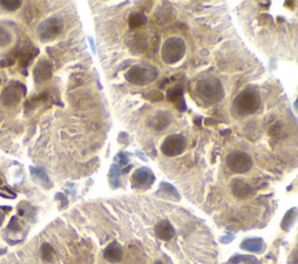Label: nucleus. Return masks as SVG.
<instances>
[{"label": "nucleus", "mask_w": 298, "mask_h": 264, "mask_svg": "<svg viewBox=\"0 0 298 264\" xmlns=\"http://www.w3.org/2000/svg\"><path fill=\"white\" fill-rule=\"evenodd\" d=\"M261 105V98L255 89L242 90L236 97L233 107L239 115H249L258 111Z\"/></svg>", "instance_id": "obj_2"}, {"label": "nucleus", "mask_w": 298, "mask_h": 264, "mask_svg": "<svg viewBox=\"0 0 298 264\" xmlns=\"http://www.w3.org/2000/svg\"><path fill=\"white\" fill-rule=\"evenodd\" d=\"M294 105H295V107H296V109H298V98H297L296 102H295Z\"/></svg>", "instance_id": "obj_36"}, {"label": "nucleus", "mask_w": 298, "mask_h": 264, "mask_svg": "<svg viewBox=\"0 0 298 264\" xmlns=\"http://www.w3.org/2000/svg\"><path fill=\"white\" fill-rule=\"evenodd\" d=\"M256 257L252 256V255H234L233 257H231L228 263L231 264H239V263H248L252 262V261H255Z\"/></svg>", "instance_id": "obj_23"}, {"label": "nucleus", "mask_w": 298, "mask_h": 264, "mask_svg": "<svg viewBox=\"0 0 298 264\" xmlns=\"http://www.w3.org/2000/svg\"><path fill=\"white\" fill-rule=\"evenodd\" d=\"M154 264H163L162 262H160V261H157V262H155Z\"/></svg>", "instance_id": "obj_37"}, {"label": "nucleus", "mask_w": 298, "mask_h": 264, "mask_svg": "<svg viewBox=\"0 0 298 264\" xmlns=\"http://www.w3.org/2000/svg\"><path fill=\"white\" fill-rule=\"evenodd\" d=\"M185 43L179 37L171 36L164 41L161 48V57L167 64H176L185 55Z\"/></svg>", "instance_id": "obj_3"}, {"label": "nucleus", "mask_w": 298, "mask_h": 264, "mask_svg": "<svg viewBox=\"0 0 298 264\" xmlns=\"http://www.w3.org/2000/svg\"><path fill=\"white\" fill-rule=\"evenodd\" d=\"M25 96H26V86L19 81H11V84L0 94V102L6 107H15Z\"/></svg>", "instance_id": "obj_6"}, {"label": "nucleus", "mask_w": 298, "mask_h": 264, "mask_svg": "<svg viewBox=\"0 0 298 264\" xmlns=\"http://www.w3.org/2000/svg\"><path fill=\"white\" fill-rule=\"evenodd\" d=\"M89 41H90V43H91V49H92V52L94 53L96 52V48H94V42H93L92 37H89Z\"/></svg>", "instance_id": "obj_31"}, {"label": "nucleus", "mask_w": 298, "mask_h": 264, "mask_svg": "<svg viewBox=\"0 0 298 264\" xmlns=\"http://www.w3.org/2000/svg\"><path fill=\"white\" fill-rule=\"evenodd\" d=\"M22 1L20 0H0V6L8 12H15L21 7Z\"/></svg>", "instance_id": "obj_21"}, {"label": "nucleus", "mask_w": 298, "mask_h": 264, "mask_svg": "<svg viewBox=\"0 0 298 264\" xmlns=\"http://www.w3.org/2000/svg\"><path fill=\"white\" fill-rule=\"evenodd\" d=\"M230 133H231V131H230V130H226V131H223V132H221L220 134H221V135H225V134H230Z\"/></svg>", "instance_id": "obj_34"}, {"label": "nucleus", "mask_w": 298, "mask_h": 264, "mask_svg": "<svg viewBox=\"0 0 298 264\" xmlns=\"http://www.w3.org/2000/svg\"><path fill=\"white\" fill-rule=\"evenodd\" d=\"M196 92L202 102L208 105L218 104L224 99L225 96L223 84L217 77L213 76L205 77L198 80L196 84Z\"/></svg>", "instance_id": "obj_1"}, {"label": "nucleus", "mask_w": 298, "mask_h": 264, "mask_svg": "<svg viewBox=\"0 0 298 264\" xmlns=\"http://www.w3.org/2000/svg\"><path fill=\"white\" fill-rule=\"evenodd\" d=\"M186 139L182 134H171L163 140L161 152L168 157L179 156L185 150Z\"/></svg>", "instance_id": "obj_8"}, {"label": "nucleus", "mask_w": 298, "mask_h": 264, "mask_svg": "<svg viewBox=\"0 0 298 264\" xmlns=\"http://www.w3.org/2000/svg\"><path fill=\"white\" fill-rule=\"evenodd\" d=\"M240 248L242 250L250 251V253H261L265 248V242L261 238H246L241 242Z\"/></svg>", "instance_id": "obj_16"}, {"label": "nucleus", "mask_w": 298, "mask_h": 264, "mask_svg": "<svg viewBox=\"0 0 298 264\" xmlns=\"http://www.w3.org/2000/svg\"><path fill=\"white\" fill-rule=\"evenodd\" d=\"M233 240H234V235L228 234V235H225V237L221 238L220 242H221V243L226 244V243H230V242H232Z\"/></svg>", "instance_id": "obj_30"}, {"label": "nucleus", "mask_w": 298, "mask_h": 264, "mask_svg": "<svg viewBox=\"0 0 298 264\" xmlns=\"http://www.w3.org/2000/svg\"><path fill=\"white\" fill-rule=\"evenodd\" d=\"M40 255L44 263H53L56 260V251L52 244L49 243H43L41 246Z\"/></svg>", "instance_id": "obj_19"}, {"label": "nucleus", "mask_w": 298, "mask_h": 264, "mask_svg": "<svg viewBox=\"0 0 298 264\" xmlns=\"http://www.w3.org/2000/svg\"><path fill=\"white\" fill-rule=\"evenodd\" d=\"M195 124L197 125V126H201V124H202V119L199 118V117H197L195 119Z\"/></svg>", "instance_id": "obj_32"}, {"label": "nucleus", "mask_w": 298, "mask_h": 264, "mask_svg": "<svg viewBox=\"0 0 298 264\" xmlns=\"http://www.w3.org/2000/svg\"><path fill=\"white\" fill-rule=\"evenodd\" d=\"M119 176H120V169L117 164H112L110 169V179L111 184L113 187H117L119 185Z\"/></svg>", "instance_id": "obj_22"}, {"label": "nucleus", "mask_w": 298, "mask_h": 264, "mask_svg": "<svg viewBox=\"0 0 298 264\" xmlns=\"http://www.w3.org/2000/svg\"><path fill=\"white\" fill-rule=\"evenodd\" d=\"M0 184H1V179H0Z\"/></svg>", "instance_id": "obj_38"}, {"label": "nucleus", "mask_w": 298, "mask_h": 264, "mask_svg": "<svg viewBox=\"0 0 298 264\" xmlns=\"http://www.w3.org/2000/svg\"><path fill=\"white\" fill-rule=\"evenodd\" d=\"M63 31V23L61 19L52 17L47 20L42 21L40 26L37 27V34L41 41L43 42H49V41L55 40L56 37L61 35Z\"/></svg>", "instance_id": "obj_7"}, {"label": "nucleus", "mask_w": 298, "mask_h": 264, "mask_svg": "<svg viewBox=\"0 0 298 264\" xmlns=\"http://www.w3.org/2000/svg\"><path fill=\"white\" fill-rule=\"evenodd\" d=\"M167 98L170 103L176 106V108L180 112H184L186 109V103L184 100V94H183V87L180 85H175L168 90Z\"/></svg>", "instance_id": "obj_13"}, {"label": "nucleus", "mask_w": 298, "mask_h": 264, "mask_svg": "<svg viewBox=\"0 0 298 264\" xmlns=\"http://www.w3.org/2000/svg\"><path fill=\"white\" fill-rule=\"evenodd\" d=\"M171 122V117L168 112H156L154 115H151L148 120V125L149 127L153 128L154 131L161 132L163 130H166L168 126L170 125Z\"/></svg>", "instance_id": "obj_12"}, {"label": "nucleus", "mask_w": 298, "mask_h": 264, "mask_svg": "<svg viewBox=\"0 0 298 264\" xmlns=\"http://www.w3.org/2000/svg\"><path fill=\"white\" fill-rule=\"evenodd\" d=\"M289 264H298V250H294L289 257Z\"/></svg>", "instance_id": "obj_29"}, {"label": "nucleus", "mask_w": 298, "mask_h": 264, "mask_svg": "<svg viewBox=\"0 0 298 264\" xmlns=\"http://www.w3.org/2000/svg\"><path fill=\"white\" fill-rule=\"evenodd\" d=\"M155 234L162 241H170L175 237V229L168 220H162L155 226Z\"/></svg>", "instance_id": "obj_14"}, {"label": "nucleus", "mask_w": 298, "mask_h": 264, "mask_svg": "<svg viewBox=\"0 0 298 264\" xmlns=\"http://www.w3.org/2000/svg\"><path fill=\"white\" fill-rule=\"evenodd\" d=\"M157 77V70L150 65H133L125 74V78L128 83L134 85L144 86L150 84Z\"/></svg>", "instance_id": "obj_4"}, {"label": "nucleus", "mask_w": 298, "mask_h": 264, "mask_svg": "<svg viewBox=\"0 0 298 264\" xmlns=\"http://www.w3.org/2000/svg\"><path fill=\"white\" fill-rule=\"evenodd\" d=\"M8 229L12 232L20 231V224H19V220L17 216H13V218L11 219V221H9V224H8Z\"/></svg>", "instance_id": "obj_27"}, {"label": "nucleus", "mask_w": 298, "mask_h": 264, "mask_svg": "<svg viewBox=\"0 0 298 264\" xmlns=\"http://www.w3.org/2000/svg\"><path fill=\"white\" fill-rule=\"evenodd\" d=\"M104 257L111 263H119L123 257V250L121 244L118 242H112L104 249Z\"/></svg>", "instance_id": "obj_15"}, {"label": "nucleus", "mask_w": 298, "mask_h": 264, "mask_svg": "<svg viewBox=\"0 0 298 264\" xmlns=\"http://www.w3.org/2000/svg\"><path fill=\"white\" fill-rule=\"evenodd\" d=\"M146 98H147L148 100H150V102L157 103V102H161V100L163 99V93L160 92V91H157V90H154V91H150L148 94H146Z\"/></svg>", "instance_id": "obj_26"}, {"label": "nucleus", "mask_w": 298, "mask_h": 264, "mask_svg": "<svg viewBox=\"0 0 298 264\" xmlns=\"http://www.w3.org/2000/svg\"><path fill=\"white\" fill-rule=\"evenodd\" d=\"M253 161L250 156L241 150H234L226 157V166L233 174H246L250 170Z\"/></svg>", "instance_id": "obj_5"}, {"label": "nucleus", "mask_w": 298, "mask_h": 264, "mask_svg": "<svg viewBox=\"0 0 298 264\" xmlns=\"http://www.w3.org/2000/svg\"><path fill=\"white\" fill-rule=\"evenodd\" d=\"M161 193H162V198H167V199H173L176 200V202H179L180 199L179 191H177L173 185L167 183V182H162V183L160 184V188H158L157 191V196H160Z\"/></svg>", "instance_id": "obj_17"}, {"label": "nucleus", "mask_w": 298, "mask_h": 264, "mask_svg": "<svg viewBox=\"0 0 298 264\" xmlns=\"http://www.w3.org/2000/svg\"><path fill=\"white\" fill-rule=\"evenodd\" d=\"M147 21V18H146L145 14L142 13H133L129 15L128 18V27L129 29L135 30L138 28H141Z\"/></svg>", "instance_id": "obj_20"}, {"label": "nucleus", "mask_w": 298, "mask_h": 264, "mask_svg": "<svg viewBox=\"0 0 298 264\" xmlns=\"http://www.w3.org/2000/svg\"><path fill=\"white\" fill-rule=\"evenodd\" d=\"M12 41V36L9 34V31H7L4 28H0V47H6L11 43Z\"/></svg>", "instance_id": "obj_24"}, {"label": "nucleus", "mask_w": 298, "mask_h": 264, "mask_svg": "<svg viewBox=\"0 0 298 264\" xmlns=\"http://www.w3.org/2000/svg\"><path fill=\"white\" fill-rule=\"evenodd\" d=\"M30 171H31V174H33V176H36L40 181L44 182V183H50L48 176H47V174L42 170V169H37V168H33V166H30Z\"/></svg>", "instance_id": "obj_25"}, {"label": "nucleus", "mask_w": 298, "mask_h": 264, "mask_svg": "<svg viewBox=\"0 0 298 264\" xmlns=\"http://www.w3.org/2000/svg\"><path fill=\"white\" fill-rule=\"evenodd\" d=\"M118 159H119V164L120 165H127L128 164V157L126 156V154L120 153L118 155Z\"/></svg>", "instance_id": "obj_28"}, {"label": "nucleus", "mask_w": 298, "mask_h": 264, "mask_svg": "<svg viewBox=\"0 0 298 264\" xmlns=\"http://www.w3.org/2000/svg\"><path fill=\"white\" fill-rule=\"evenodd\" d=\"M155 176L153 171L148 168H139L133 172L132 182L135 187L148 188L154 183Z\"/></svg>", "instance_id": "obj_10"}, {"label": "nucleus", "mask_w": 298, "mask_h": 264, "mask_svg": "<svg viewBox=\"0 0 298 264\" xmlns=\"http://www.w3.org/2000/svg\"><path fill=\"white\" fill-rule=\"evenodd\" d=\"M297 218H298V209L297 207H293V209H290L284 214L281 222V228L285 232H289L290 228L293 227L295 222H296Z\"/></svg>", "instance_id": "obj_18"}, {"label": "nucleus", "mask_w": 298, "mask_h": 264, "mask_svg": "<svg viewBox=\"0 0 298 264\" xmlns=\"http://www.w3.org/2000/svg\"><path fill=\"white\" fill-rule=\"evenodd\" d=\"M33 77L35 83L43 84L46 81L52 79L53 77V65L48 59H40L39 62L34 65Z\"/></svg>", "instance_id": "obj_9"}, {"label": "nucleus", "mask_w": 298, "mask_h": 264, "mask_svg": "<svg viewBox=\"0 0 298 264\" xmlns=\"http://www.w3.org/2000/svg\"><path fill=\"white\" fill-rule=\"evenodd\" d=\"M136 154H138V156H139V157H140V158L142 159V161H147V158H146V157H145V156H142V154H141L140 152H136Z\"/></svg>", "instance_id": "obj_33"}, {"label": "nucleus", "mask_w": 298, "mask_h": 264, "mask_svg": "<svg viewBox=\"0 0 298 264\" xmlns=\"http://www.w3.org/2000/svg\"><path fill=\"white\" fill-rule=\"evenodd\" d=\"M230 186L234 197L240 198V199H245V198L249 197L253 192V187L242 178H234L231 182Z\"/></svg>", "instance_id": "obj_11"}, {"label": "nucleus", "mask_w": 298, "mask_h": 264, "mask_svg": "<svg viewBox=\"0 0 298 264\" xmlns=\"http://www.w3.org/2000/svg\"><path fill=\"white\" fill-rule=\"evenodd\" d=\"M247 264H259V261L255 260V261H252V262H248Z\"/></svg>", "instance_id": "obj_35"}]
</instances>
